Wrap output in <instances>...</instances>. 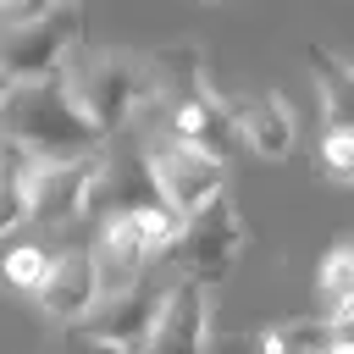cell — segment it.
<instances>
[{"label":"cell","mask_w":354,"mask_h":354,"mask_svg":"<svg viewBox=\"0 0 354 354\" xmlns=\"http://www.w3.org/2000/svg\"><path fill=\"white\" fill-rule=\"evenodd\" d=\"M238 249H243V216H238V205L221 194L216 205H205L188 227H183V238L171 243V266H177V277L183 282H221L227 271H232V260H238Z\"/></svg>","instance_id":"cell-4"},{"label":"cell","mask_w":354,"mask_h":354,"mask_svg":"<svg viewBox=\"0 0 354 354\" xmlns=\"http://www.w3.org/2000/svg\"><path fill=\"white\" fill-rule=\"evenodd\" d=\"M0 122H6V138L33 149L44 166L55 160H83V155H100L111 138L88 122V111L77 105L72 83L66 77H44V83H17L6 88L0 100Z\"/></svg>","instance_id":"cell-1"},{"label":"cell","mask_w":354,"mask_h":354,"mask_svg":"<svg viewBox=\"0 0 354 354\" xmlns=\"http://www.w3.org/2000/svg\"><path fill=\"white\" fill-rule=\"evenodd\" d=\"M66 83H72L77 105L88 111V122H94L105 138H116L138 111L155 105V83H149V61H144V55H122V50L94 55V61H83Z\"/></svg>","instance_id":"cell-2"},{"label":"cell","mask_w":354,"mask_h":354,"mask_svg":"<svg viewBox=\"0 0 354 354\" xmlns=\"http://www.w3.org/2000/svg\"><path fill=\"white\" fill-rule=\"evenodd\" d=\"M160 205L166 199H160L155 166H149V149H105V171H100V183L88 194V216L105 227V221L144 216V210H160Z\"/></svg>","instance_id":"cell-6"},{"label":"cell","mask_w":354,"mask_h":354,"mask_svg":"<svg viewBox=\"0 0 354 354\" xmlns=\"http://www.w3.org/2000/svg\"><path fill=\"white\" fill-rule=\"evenodd\" d=\"M100 171H105V149H100V155H83V160H55V166H44V171H39V194H33V221L61 227V221L83 216Z\"/></svg>","instance_id":"cell-10"},{"label":"cell","mask_w":354,"mask_h":354,"mask_svg":"<svg viewBox=\"0 0 354 354\" xmlns=\"http://www.w3.org/2000/svg\"><path fill=\"white\" fill-rule=\"evenodd\" d=\"M321 304H326L332 321L354 315V243H337L321 260Z\"/></svg>","instance_id":"cell-17"},{"label":"cell","mask_w":354,"mask_h":354,"mask_svg":"<svg viewBox=\"0 0 354 354\" xmlns=\"http://www.w3.org/2000/svg\"><path fill=\"white\" fill-rule=\"evenodd\" d=\"M33 304H39V315H50V321H77V326H83V321L105 304V282H100L94 249H88V254H83V249L55 254V266H50L44 288L33 293Z\"/></svg>","instance_id":"cell-7"},{"label":"cell","mask_w":354,"mask_h":354,"mask_svg":"<svg viewBox=\"0 0 354 354\" xmlns=\"http://www.w3.org/2000/svg\"><path fill=\"white\" fill-rule=\"evenodd\" d=\"M50 266H55V260H44V249H11V254H6V277H11L17 288H28V293L44 288Z\"/></svg>","instance_id":"cell-18"},{"label":"cell","mask_w":354,"mask_h":354,"mask_svg":"<svg viewBox=\"0 0 354 354\" xmlns=\"http://www.w3.org/2000/svg\"><path fill=\"white\" fill-rule=\"evenodd\" d=\"M321 160H326V171H332V177L354 183V133H326V144H321Z\"/></svg>","instance_id":"cell-19"},{"label":"cell","mask_w":354,"mask_h":354,"mask_svg":"<svg viewBox=\"0 0 354 354\" xmlns=\"http://www.w3.org/2000/svg\"><path fill=\"white\" fill-rule=\"evenodd\" d=\"M160 310H166V288H133V293L105 299V304H100L77 332H88V337H100V343H116V348L144 354V348H149V337H155V326H160Z\"/></svg>","instance_id":"cell-8"},{"label":"cell","mask_w":354,"mask_h":354,"mask_svg":"<svg viewBox=\"0 0 354 354\" xmlns=\"http://www.w3.org/2000/svg\"><path fill=\"white\" fill-rule=\"evenodd\" d=\"M310 72L326 105V133H354V61L332 55L326 44H310Z\"/></svg>","instance_id":"cell-15"},{"label":"cell","mask_w":354,"mask_h":354,"mask_svg":"<svg viewBox=\"0 0 354 354\" xmlns=\"http://www.w3.org/2000/svg\"><path fill=\"white\" fill-rule=\"evenodd\" d=\"M144 354H210V315H205V282H171L160 326Z\"/></svg>","instance_id":"cell-11"},{"label":"cell","mask_w":354,"mask_h":354,"mask_svg":"<svg viewBox=\"0 0 354 354\" xmlns=\"http://www.w3.org/2000/svg\"><path fill=\"white\" fill-rule=\"evenodd\" d=\"M0 160H6V166H0V171H6V177H0V183H6V221H0V227L11 232V227H22V221L33 216V194H39L44 160H39L33 149L11 144V138H6V155H0Z\"/></svg>","instance_id":"cell-16"},{"label":"cell","mask_w":354,"mask_h":354,"mask_svg":"<svg viewBox=\"0 0 354 354\" xmlns=\"http://www.w3.org/2000/svg\"><path fill=\"white\" fill-rule=\"evenodd\" d=\"M77 39H83V6H72V0H55V6H44L33 22L11 28V33L0 39V77H6V88H17V83H44V77H66L61 66H66V55H72Z\"/></svg>","instance_id":"cell-3"},{"label":"cell","mask_w":354,"mask_h":354,"mask_svg":"<svg viewBox=\"0 0 354 354\" xmlns=\"http://www.w3.org/2000/svg\"><path fill=\"white\" fill-rule=\"evenodd\" d=\"M149 149V166H155V183H160V199L183 216V221H194L205 205H216L227 188H221V160H210V155H199L194 144H183V138H149L144 144Z\"/></svg>","instance_id":"cell-5"},{"label":"cell","mask_w":354,"mask_h":354,"mask_svg":"<svg viewBox=\"0 0 354 354\" xmlns=\"http://www.w3.org/2000/svg\"><path fill=\"white\" fill-rule=\"evenodd\" d=\"M144 61H149V83H155V105L149 111H160L166 127L199 94H210L205 88V55H199V44H155V50H144Z\"/></svg>","instance_id":"cell-9"},{"label":"cell","mask_w":354,"mask_h":354,"mask_svg":"<svg viewBox=\"0 0 354 354\" xmlns=\"http://www.w3.org/2000/svg\"><path fill=\"white\" fill-rule=\"evenodd\" d=\"M232 105H238L243 144H249L254 155H266V160H282V155L293 149V133H299V122H293V105H288L277 88H266V94H249V100H232Z\"/></svg>","instance_id":"cell-14"},{"label":"cell","mask_w":354,"mask_h":354,"mask_svg":"<svg viewBox=\"0 0 354 354\" xmlns=\"http://www.w3.org/2000/svg\"><path fill=\"white\" fill-rule=\"evenodd\" d=\"M332 354H354V315L337 321V343H332Z\"/></svg>","instance_id":"cell-21"},{"label":"cell","mask_w":354,"mask_h":354,"mask_svg":"<svg viewBox=\"0 0 354 354\" xmlns=\"http://www.w3.org/2000/svg\"><path fill=\"white\" fill-rule=\"evenodd\" d=\"M171 138H183V144H194L199 155H210V160H232L238 149H243V127H238V105L232 100H221L216 88L210 94H199L177 122H171Z\"/></svg>","instance_id":"cell-12"},{"label":"cell","mask_w":354,"mask_h":354,"mask_svg":"<svg viewBox=\"0 0 354 354\" xmlns=\"http://www.w3.org/2000/svg\"><path fill=\"white\" fill-rule=\"evenodd\" d=\"M66 354H133V348H116V343H100V337H88V332H72V337H66Z\"/></svg>","instance_id":"cell-20"},{"label":"cell","mask_w":354,"mask_h":354,"mask_svg":"<svg viewBox=\"0 0 354 354\" xmlns=\"http://www.w3.org/2000/svg\"><path fill=\"white\" fill-rule=\"evenodd\" d=\"M149 254H155V249H149V238L138 232V221H133V216L105 221V227H100V238H94V260H100L105 299L144 288V266H149Z\"/></svg>","instance_id":"cell-13"}]
</instances>
